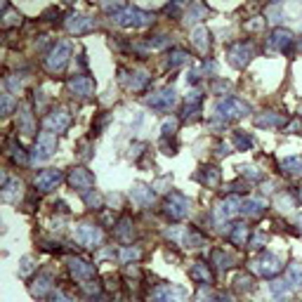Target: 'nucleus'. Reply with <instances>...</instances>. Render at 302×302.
<instances>
[{"label": "nucleus", "instance_id": "obj_31", "mask_svg": "<svg viewBox=\"0 0 302 302\" xmlns=\"http://www.w3.org/2000/svg\"><path fill=\"white\" fill-rule=\"evenodd\" d=\"M116 238L132 241V220L130 217H120V222L116 225Z\"/></svg>", "mask_w": 302, "mask_h": 302}, {"label": "nucleus", "instance_id": "obj_35", "mask_svg": "<svg viewBox=\"0 0 302 302\" xmlns=\"http://www.w3.org/2000/svg\"><path fill=\"white\" fill-rule=\"evenodd\" d=\"M7 151H10V156L17 163H22V165H24V163H29V153H26V151H24V147H19L14 140L7 142Z\"/></svg>", "mask_w": 302, "mask_h": 302}, {"label": "nucleus", "instance_id": "obj_46", "mask_svg": "<svg viewBox=\"0 0 302 302\" xmlns=\"http://www.w3.org/2000/svg\"><path fill=\"white\" fill-rule=\"evenodd\" d=\"M36 269H38V264H36L33 258H24L22 262H19V276H29V274Z\"/></svg>", "mask_w": 302, "mask_h": 302}, {"label": "nucleus", "instance_id": "obj_34", "mask_svg": "<svg viewBox=\"0 0 302 302\" xmlns=\"http://www.w3.org/2000/svg\"><path fill=\"white\" fill-rule=\"evenodd\" d=\"M229 238H231V243H234V246H246V238H248V226H246V225H234V229H231Z\"/></svg>", "mask_w": 302, "mask_h": 302}, {"label": "nucleus", "instance_id": "obj_26", "mask_svg": "<svg viewBox=\"0 0 302 302\" xmlns=\"http://www.w3.org/2000/svg\"><path fill=\"white\" fill-rule=\"evenodd\" d=\"M19 132H22V135H26V137H31L33 132H36L33 113H31V109L26 107V104L19 109Z\"/></svg>", "mask_w": 302, "mask_h": 302}, {"label": "nucleus", "instance_id": "obj_48", "mask_svg": "<svg viewBox=\"0 0 302 302\" xmlns=\"http://www.w3.org/2000/svg\"><path fill=\"white\" fill-rule=\"evenodd\" d=\"M170 184H173V177H170V175H163V177H158L151 187H153V191H161L163 194V191H168V189H170Z\"/></svg>", "mask_w": 302, "mask_h": 302}, {"label": "nucleus", "instance_id": "obj_36", "mask_svg": "<svg viewBox=\"0 0 302 302\" xmlns=\"http://www.w3.org/2000/svg\"><path fill=\"white\" fill-rule=\"evenodd\" d=\"M269 291L276 300H281V298H286V295L291 293V283H288V281H271Z\"/></svg>", "mask_w": 302, "mask_h": 302}, {"label": "nucleus", "instance_id": "obj_60", "mask_svg": "<svg viewBox=\"0 0 302 302\" xmlns=\"http://www.w3.org/2000/svg\"><path fill=\"white\" fill-rule=\"evenodd\" d=\"M298 198H300V201H302V187H300V189H298Z\"/></svg>", "mask_w": 302, "mask_h": 302}, {"label": "nucleus", "instance_id": "obj_2", "mask_svg": "<svg viewBox=\"0 0 302 302\" xmlns=\"http://www.w3.org/2000/svg\"><path fill=\"white\" fill-rule=\"evenodd\" d=\"M69 59H71V43L69 40H59L57 45H52V50L45 57V69L50 74H59V71H64Z\"/></svg>", "mask_w": 302, "mask_h": 302}, {"label": "nucleus", "instance_id": "obj_13", "mask_svg": "<svg viewBox=\"0 0 302 302\" xmlns=\"http://www.w3.org/2000/svg\"><path fill=\"white\" fill-rule=\"evenodd\" d=\"M241 203H243V201H241L238 196H229L225 201H220L215 208V220L220 225H225L226 220H231L236 213H241Z\"/></svg>", "mask_w": 302, "mask_h": 302}, {"label": "nucleus", "instance_id": "obj_7", "mask_svg": "<svg viewBox=\"0 0 302 302\" xmlns=\"http://www.w3.org/2000/svg\"><path fill=\"white\" fill-rule=\"evenodd\" d=\"M165 236H170L173 241H177L180 246H184V248H201V246L205 243V238L201 236L196 229H191V226H184V229H168Z\"/></svg>", "mask_w": 302, "mask_h": 302}, {"label": "nucleus", "instance_id": "obj_49", "mask_svg": "<svg viewBox=\"0 0 302 302\" xmlns=\"http://www.w3.org/2000/svg\"><path fill=\"white\" fill-rule=\"evenodd\" d=\"M83 201H85L87 208H102V196L97 191H85L83 194Z\"/></svg>", "mask_w": 302, "mask_h": 302}, {"label": "nucleus", "instance_id": "obj_20", "mask_svg": "<svg viewBox=\"0 0 302 302\" xmlns=\"http://www.w3.org/2000/svg\"><path fill=\"white\" fill-rule=\"evenodd\" d=\"M264 210H267V201L260 198V196H248V198H243V203H241V213L246 217H260Z\"/></svg>", "mask_w": 302, "mask_h": 302}, {"label": "nucleus", "instance_id": "obj_40", "mask_svg": "<svg viewBox=\"0 0 302 302\" xmlns=\"http://www.w3.org/2000/svg\"><path fill=\"white\" fill-rule=\"evenodd\" d=\"M22 78H19V76L17 74H12V76H7V78H5V87H7V92H10V95H19V92H22Z\"/></svg>", "mask_w": 302, "mask_h": 302}, {"label": "nucleus", "instance_id": "obj_28", "mask_svg": "<svg viewBox=\"0 0 302 302\" xmlns=\"http://www.w3.org/2000/svg\"><path fill=\"white\" fill-rule=\"evenodd\" d=\"M286 281L291 283V288H302V262H291L288 264Z\"/></svg>", "mask_w": 302, "mask_h": 302}, {"label": "nucleus", "instance_id": "obj_59", "mask_svg": "<svg viewBox=\"0 0 302 302\" xmlns=\"http://www.w3.org/2000/svg\"><path fill=\"white\" fill-rule=\"evenodd\" d=\"M298 226H300V234H302V215L298 217Z\"/></svg>", "mask_w": 302, "mask_h": 302}, {"label": "nucleus", "instance_id": "obj_25", "mask_svg": "<svg viewBox=\"0 0 302 302\" xmlns=\"http://www.w3.org/2000/svg\"><path fill=\"white\" fill-rule=\"evenodd\" d=\"M191 43L196 45V50H198V52L205 54L208 50H210V31H208L205 26L194 29V33H191Z\"/></svg>", "mask_w": 302, "mask_h": 302}, {"label": "nucleus", "instance_id": "obj_39", "mask_svg": "<svg viewBox=\"0 0 302 302\" xmlns=\"http://www.w3.org/2000/svg\"><path fill=\"white\" fill-rule=\"evenodd\" d=\"M281 170H286V173H300L302 170V156L283 158V161H281Z\"/></svg>", "mask_w": 302, "mask_h": 302}, {"label": "nucleus", "instance_id": "obj_10", "mask_svg": "<svg viewBox=\"0 0 302 302\" xmlns=\"http://www.w3.org/2000/svg\"><path fill=\"white\" fill-rule=\"evenodd\" d=\"M153 302H189V291L182 286L163 283L153 291Z\"/></svg>", "mask_w": 302, "mask_h": 302}, {"label": "nucleus", "instance_id": "obj_30", "mask_svg": "<svg viewBox=\"0 0 302 302\" xmlns=\"http://www.w3.org/2000/svg\"><path fill=\"white\" fill-rule=\"evenodd\" d=\"M22 189H24V184L19 182V180H7V182L2 184V198H5V201H14V198H17V194L22 196Z\"/></svg>", "mask_w": 302, "mask_h": 302}, {"label": "nucleus", "instance_id": "obj_9", "mask_svg": "<svg viewBox=\"0 0 302 302\" xmlns=\"http://www.w3.org/2000/svg\"><path fill=\"white\" fill-rule=\"evenodd\" d=\"M175 102H177L175 87H163L158 92H153L151 97H144V104L151 109H156V111H170V109L175 107Z\"/></svg>", "mask_w": 302, "mask_h": 302}, {"label": "nucleus", "instance_id": "obj_3", "mask_svg": "<svg viewBox=\"0 0 302 302\" xmlns=\"http://www.w3.org/2000/svg\"><path fill=\"white\" fill-rule=\"evenodd\" d=\"M248 111H250V107L243 99L226 97V99H220V102H217L215 116L220 120H236V118H243Z\"/></svg>", "mask_w": 302, "mask_h": 302}, {"label": "nucleus", "instance_id": "obj_22", "mask_svg": "<svg viewBox=\"0 0 302 302\" xmlns=\"http://www.w3.org/2000/svg\"><path fill=\"white\" fill-rule=\"evenodd\" d=\"M52 281H54L52 271H43V274H38L36 283L31 286V295H36V298H43L45 293L52 291Z\"/></svg>", "mask_w": 302, "mask_h": 302}, {"label": "nucleus", "instance_id": "obj_54", "mask_svg": "<svg viewBox=\"0 0 302 302\" xmlns=\"http://www.w3.org/2000/svg\"><path fill=\"white\" fill-rule=\"evenodd\" d=\"M276 205H279V210H291V208H293V198L288 194H281L279 198H276Z\"/></svg>", "mask_w": 302, "mask_h": 302}, {"label": "nucleus", "instance_id": "obj_41", "mask_svg": "<svg viewBox=\"0 0 302 302\" xmlns=\"http://www.w3.org/2000/svg\"><path fill=\"white\" fill-rule=\"evenodd\" d=\"M177 125H180V120L177 118H165L161 125V135L163 140H168V137H175V132H177Z\"/></svg>", "mask_w": 302, "mask_h": 302}, {"label": "nucleus", "instance_id": "obj_1", "mask_svg": "<svg viewBox=\"0 0 302 302\" xmlns=\"http://www.w3.org/2000/svg\"><path fill=\"white\" fill-rule=\"evenodd\" d=\"M113 22L123 26V29H144V26H149L153 22V14L151 12H144L140 7H125V10H120L118 14H113L111 17Z\"/></svg>", "mask_w": 302, "mask_h": 302}, {"label": "nucleus", "instance_id": "obj_37", "mask_svg": "<svg viewBox=\"0 0 302 302\" xmlns=\"http://www.w3.org/2000/svg\"><path fill=\"white\" fill-rule=\"evenodd\" d=\"M253 137L250 135H246V132H234V147H236L238 151H248L253 149Z\"/></svg>", "mask_w": 302, "mask_h": 302}, {"label": "nucleus", "instance_id": "obj_23", "mask_svg": "<svg viewBox=\"0 0 302 302\" xmlns=\"http://www.w3.org/2000/svg\"><path fill=\"white\" fill-rule=\"evenodd\" d=\"M283 123H286V118L281 113H274V111H262V113L255 116V125L258 128H279Z\"/></svg>", "mask_w": 302, "mask_h": 302}, {"label": "nucleus", "instance_id": "obj_44", "mask_svg": "<svg viewBox=\"0 0 302 302\" xmlns=\"http://www.w3.org/2000/svg\"><path fill=\"white\" fill-rule=\"evenodd\" d=\"M194 300L196 302H217V295L213 293V288H210V286H201Z\"/></svg>", "mask_w": 302, "mask_h": 302}, {"label": "nucleus", "instance_id": "obj_4", "mask_svg": "<svg viewBox=\"0 0 302 302\" xmlns=\"http://www.w3.org/2000/svg\"><path fill=\"white\" fill-rule=\"evenodd\" d=\"M163 213L170 220H184L191 213V201L184 194H180V191H170L168 198H165V203H163Z\"/></svg>", "mask_w": 302, "mask_h": 302}, {"label": "nucleus", "instance_id": "obj_52", "mask_svg": "<svg viewBox=\"0 0 302 302\" xmlns=\"http://www.w3.org/2000/svg\"><path fill=\"white\" fill-rule=\"evenodd\" d=\"M0 104H2V113H10L12 109H14V99H12L10 92H2L0 95Z\"/></svg>", "mask_w": 302, "mask_h": 302}, {"label": "nucleus", "instance_id": "obj_55", "mask_svg": "<svg viewBox=\"0 0 302 302\" xmlns=\"http://www.w3.org/2000/svg\"><path fill=\"white\" fill-rule=\"evenodd\" d=\"M229 87H231L229 80H215V83H213V92H215V95H220V92H229Z\"/></svg>", "mask_w": 302, "mask_h": 302}, {"label": "nucleus", "instance_id": "obj_61", "mask_svg": "<svg viewBox=\"0 0 302 302\" xmlns=\"http://www.w3.org/2000/svg\"><path fill=\"white\" fill-rule=\"evenodd\" d=\"M300 113H302V111H300Z\"/></svg>", "mask_w": 302, "mask_h": 302}, {"label": "nucleus", "instance_id": "obj_15", "mask_svg": "<svg viewBox=\"0 0 302 302\" xmlns=\"http://www.w3.org/2000/svg\"><path fill=\"white\" fill-rule=\"evenodd\" d=\"M64 180L62 170H43V173L36 177V189L38 191H52L59 187V182Z\"/></svg>", "mask_w": 302, "mask_h": 302}, {"label": "nucleus", "instance_id": "obj_32", "mask_svg": "<svg viewBox=\"0 0 302 302\" xmlns=\"http://www.w3.org/2000/svg\"><path fill=\"white\" fill-rule=\"evenodd\" d=\"M189 62V52L187 50H180V47H175L173 52L168 54V69H177V66H182Z\"/></svg>", "mask_w": 302, "mask_h": 302}, {"label": "nucleus", "instance_id": "obj_45", "mask_svg": "<svg viewBox=\"0 0 302 302\" xmlns=\"http://www.w3.org/2000/svg\"><path fill=\"white\" fill-rule=\"evenodd\" d=\"M205 17V7L203 5H189V12H187V22H198Z\"/></svg>", "mask_w": 302, "mask_h": 302}, {"label": "nucleus", "instance_id": "obj_56", "mask_svg": "<svg viewBox=\"0 0 302 302\" xmlns=\"http://www.w3.org/2000/svg\"><path fill=\"white\" fill-rule=\"evenodd\" d=\"M262 26H264V19H262V17H255L253 22L246 24V29H248V31H258V29H262Z\"/></svg>", "mask_w": 302, "mask_h": 302}, {"label": "nucleus", "instance_id": "obj_24", "mask_svg": "<svg viewBox=\"0 0 302 302\" xmlns=\"http://www.w3.org/2000/svg\"><path fill=\"white\" fill-rule=\"evenodd\" d=\"M189 279L198 281L201 286H210V283H213V274H210V269H208L205 262H196L194 267L189 269Z\"/></svg>", "mask_w": 302, "mask_h": 302}, {"label": "nucleus", "instance_id": "obj_27", "mask_svg": "<svg viewBox=\"0 0 302 302\" xmlns=\"http://www.w3.org/2000/svg\"><path fill=\"white\" fill-rule=\"evenodd\" d=\"M149 74H144V71H132L130 74V78L125 80V85L130 87V90H135V92H140V90H144V87L149 85Z\"/></svg>", "mask_w": 302, "mask_h": 302}, {"label": "nucleus", "instance_id": "obj_57", "mask_svg": "<svg viewBox=\"0 0 302 302\" xmlns=\"http://www.w3.org/2000/svg\"><path fill=\"white\" fill-rule=\"evenodd\" d=\"M198 71H189V76H187V83H191V85H196L198 83Z\"/></svg>", "mask_w": 302, "mask_h": 302}, {"label": "nucleus", "instance_id": "obj_53", "mask_svg": "<svg viewBox=\"0 0 302 302\" xmlns=\"http://www.w3.org/2000/svg\"><path fill=\"white\" fill-rule=\"evenodd\" d=\"M50 302H74V298H71L69 293H64L62 288H57V291H52V298H50Z\"/></svg>", "mask_w": 302, "mask_h": 302}, {"label": "nucleus", "instance_id": "obj_51", "mask_svg": "<svg viewBox=\"0 0 302 302\" xmlns=\"http://www.w3.org/2000/svg\"><path fill=\"white\" fill-rule=\"evenodd\" d=\"M264 243H267V234H264V231H258V234H255V236L250 238V250H260L262 248V246H264Z\"/></svg>", "mask_w": 302, "mask_h": 302}, {"label": "nucleus", "instance_id": "obj_12", "mask_svg": "<svg viewBox=\"0 0 302 302\" xmlns=\"http://www.w3.org/2000/svg\"><path fill=\"white\" fill-rule=\"evenodd\" d=\"M69 125H71V113H69L66 109H54L52 113L45 116V130H50V132H54V135L66 132Z\"/></svg>", "mask_w": 302, "mask_h": 302}, {"label": "nucleus", "instance_id": "obj_5", "mask_svg": "<svg viewBox=\"0 0 302 302\" xmlns=\"http://www.w3.org/2000/svg\"><path fill=\"white\" fill-rule=\"evenodd\" d=\"M74 238L85 248H95V246L102 243V229L92 222H80L74 229Z\"/></svg>", "mask_w": 302, "mask_h": 302}, {"label": "nucleus", "instance_id": "obj_58", "mask_svg": "<svg viewBox=\"0 0 302 302\" xmlns=\"http://www.w3.org/2000/svg\"><path fill=\"white\" fill-rule=\"evenodd\" d=\"M203 69H205V71H210V74H213V71H215V62H205Z\"/></svg>", "mask_w": 302, "mask_h": 302}, {"label": "nucleus", "instance_id": "obj_18", "mask_svg": "<svg viewBox=\"0 0 302 302\" xmlns=\"http://www.w3.org/2000/svg\"><path fill=\"white\" fill-rule=\"evenodd\" d=\"M293 33L288 29H274L269 36V47L271 50H279V52H286V50H291L293 45Z\"/></svg>", "mask_w": 302, "mask_h": 302}, {"label": "nucleus", "instance_id": "obj_14", "mask_svg": "<svg viewBox=\"0 0 302 302\" xmlns=\"http://www.w3.org/2000/svg\"><path fill=\"white\" fill-rule=\"evenodd\" d=\"M69 184L74 187V189H78V191H90L92 187H95V175L90 173V170H85V168H74L71 173H69Z\"/></svg>", "mask_w": 302, "mask_h": 302}, {"label": "nucleus", "instance_id": "obj_21", "mask_svg": "<svg viewBox=\"0 0 302 302\" xmlns=\"http://www.w3.org/2000/svg\"><path fill=\"white\" fill-rule=\"evenodd\" d=\"M130 198L132 203H137L140 208H147L153 201V187H147V184H135L132 191H130Z\"/></svg>", "mask_w": 302, "mask_h": 302}, {"label": "nucleus", "instance_id": "obj_6", "mask_svg": "<svg viewBox=\"0 0 302 302\" xmlns=\"http://www.w3.org/2000/svg\"><path fill=\"white\" fill-rule=\"evenodd\" d=\"M54 151H57V135H54V132H50V130H45V132H40V135H38V140H36V147H33V153H31V161H47Z\"/></svg>", "mask_w": 302, "mask_h": 302}, {"label": "nucleus", "instance_id": "obj_8", "mask_svg": "<svg viewBox=\"0 0 302 302\" xmlns=\"http://www.w3.org/2000/svg\"><path fill=\"white\" fill-rule=\"evenodd\" d=\"M226 57H229V64L231 66L246 69V66L250 64V59L255 57V47L250 43H234L226 50Z\"/></svg>", "mask_w": 302, "mask_h": 302}, {"label": "nucleus", "instance_id": "obj_29", "mask_svg": "<svg viewBox=\"0 0 302 302\" xmlns=\"http://www.w3.org/2000/svg\"><path fill=\"white\" fill-rule=\"evenodd\" d=\"M198 180L203 184H208V187H217V184H220V170H217L215 165H203Z\"/></svg>", "mask_w": 302, "mask_h": 302}, {"label": "nucleus", "instance_id": "obj_16", "mask_svg": "<svg viewBox=\"0 0 302 302\" xmlns=\"http://www.w3.org/2000/svg\"><path fill=\"white\" fill-rule=\"evenodd\" d=\"M69 269H71V274H74L78 281H90L95 276V264L87 262V260H83V258L69 260Z\"/></svg>", "mask_w": 302, "mask_h": 302}, {"label": "nucleus", "instance_id": "obj_43", "mask_svg": "<svg viewBox=\"0 0 302 302\" xmlns=\"http://www.w3.org/2000/svg\"><path fill=\"white\" fill-rule=\"evenodd\" d=\"M234 283H236V291H248L250 293L253 288H255V281H253V276H248V274H238Z\"/></svg>", "mask_w": 302, "mask_h": 302}, {"label": "nucleus", "instance_id": "obj_17", "mask_svg": "<svg viewBox=\"0 0 302 302\" xmlns=\"http://www.w3.org/2000/svg\"><path fill=\"white\" fill-rule=\"evenodd\" d=\"M69 87H71V92L76 97H90L95 92V80L90 76H76V78L69 80Z\"/></svg>", "mask_w": 302, "mask_h": 302}, {"label": "nucleus", "instance_id": "obj_11", "mask_svg": "<svg viewBox=\"0 0 302 302\" xmlns=\"http://www.w3.org/2000/svg\"><path fill=\"white\" fill-rule=\"evenodd\" d=\"M253 269L258 271L260 276H264V279H274L276 274H281V269H283V262H281V258H276V255L264 253L260 260H255V262H253Z\"/></svg>", "mask_w": 302, "mask_h": 302}, {"label": "nucleus", "instance_id": "obj_38", "mask_svg": "<svg viewBox=\"0 0 302 302\" xmlns=\"http://www.w3.org/2000/svg\"><path fill=\"white\" fill-rule=\"evenodd\" d=\"M118 258H120V262L128 264V262H135V260L142 258V250L137 248V246H125V248L118 253Z\"/></svg>", "mask_w": 302, "mask_h": 302}, {"label": "nucleus", "instance_id": "obj_47", "mask_svg": "<svg viewBox=\"0 0 302 302\" xmlns=\"http://www.w3.org/2000/svg\"><path fill=\"white\" fill-rule=\"evenodd\" d=\"M170 43V36H165V33H158V36H153V38H149V47L151 50H161V47H165V45Z\"/></svg>", "mask_w": 302, "mask_h": 302}, {"label": "nucleus", "instance_id": "obj_42", "mask_svg": "<svg viewBox=\"0 0 302 302\" xmlns=\"http://www.w3.org/2000/svg\"><path fill=\"white\" fill-rule=\"evenodd\" d=\"M213 262L217 264V269H222V271L231 267V258L226 255L225 250H215V253H213Z\"/></svg>", "mask_w": 302, "mask_h": 302}, {"label": "nucleus", "instance_id": "obj_19", "mask_svg": "<svg viewBox=\"0 0 302 302\" xmlns=\"http://www.w3.org/2000/svg\"><path fill=\"white\" fill-rule=\"evenodd\" d=\"M95 29V19L87 14H74L66 19V31L69 33H87Z\"/></svg>", "mask_w": 302, "mask_h": 302}, {"label": "nucleus", "instance_id": "obj_50", "mask_svg": "<svg viewBox=\"0 0 302 302\" xmlns=\"http://www.w3.org/2000/svg\"><path fill=\"white\" fill-rule=\"evenodd\" d=\"M238 170H241V175H243V177H248V180H255V182H258V180H262V173H260L255 165H241Z\"/></svg>", "mask_w": 302, "mask_h": 302}, {"label": "nucleus", "instance_id": "obj_33", "mask_svg": "<svg viewBox=\"0 0 302 302\" xmlns=\"http://www.w3.org/2000/svg\"><path fill=\"white\" fill-rule=\"evenodd\" d=\"M2 12H5V17H2V26H5V29H10V26H17V24H22V14L12 10L7 2H2Z\"/></svg>", "mask_w": 302, "mask_h": 302}]
</instances>
